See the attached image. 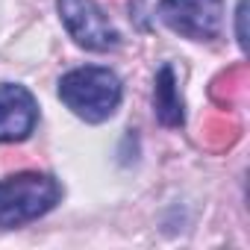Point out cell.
Here are the masks:
<instances>
[{
	"mask_svg": "<svg viewBox=\"0 0 250 250\" xmlns=\"http://www.w3.org/2000/svg\"><path fill=\"white\" fill-rule=\"evenodd\" d=\"M65 197L62 183L44 171H18L0 180V229L27 227L53 212Z\"/></svg>",
	"mask_w": 250,
	"mask_h": 250,
	"instance_id": "cell-2",
	"label": "cell"
},
{
	"mask_svg": "<svg viewBox=\"0 0 250 250\" xmlns=\"http://www.w3.org/2000/svg\"><path fill=\"white\" fill-rule=\"evenodd\" d=\"M153 115L168 130H177L186 124V103L180 94L174 65H162L153 77Z\"/></svg>",
	"mask_w": 250,
	"mask_h": 250,
	"instance_id": "cell-6",
	"label": "cell"
},
{
	"mask_svg": "<svg viewBox=\"0 0 250 250\" xmlns=\"http://www.w3.org/2000/svg\"><path fill=\"white\" fill-rule=\"evenodd\" d=\"M39 127V100L21 83H0V145L27 142Z\"/></svg>",
	"mask_w": 250,
	"mask_h": 250,
	"instance_id": "cell-5",
	"label": "cell"
},
{
	"mask_svg": "<svg viewBox=\"0 0 250 250\" xmlns=\"http://www.w3.org/2000/svg\"><path fill=\"white\" fill-rule=\"evenodd\" d=\"M224 0H159L156 18L188 42H215L224 33Z\"/></svg>",
	"mask_w": 250,
	"mask_h": 250,
	"instance_id": "cell-4",
	"label": "cell"
},
{
	"mask_svg": "<svg viewBox=\"0 0 250 250\" xmlns=\"http://www.w3.org/2000/svg\"><path fill=\"white\" fill-rule=\"evenodd\" d=\"M244 6H247V0H238V6H235V39H238V47L241 50L247 47V36H244Z\"/></svg>",
	"mask_w": 250,
	"mask_h": 250,
	"instance_id": "cell-7",
	"label": "cell"
},
{
	"mask_svg": "<svg viewBox=\"0 0 250 250\" xmlns=\"http://www.w3.org/2000/svg\"><path fill=\"white\" fill-rule=\"evenodd\" d=\"M59 100L85 124H103L109 121L121 100H124V83L112 68L103 65H83L71 68L56 83Z\"/></svg>",
	"mask_w": 250,
	"mask_h": 250,
	"instance_id": "cell-1",
	"label": "cell"
},
{
	"mask_svg": "<svg viewBox=\"0 0 250 250\" xmlns=\"http://www.w3.org/2000/svg\"><path fill=\"white\" fill-rule=\"evenodd\" d=\"M56 12L77 47L91 53H109L121 44V33L97 0H56Z\"/></svg>",
	"mask_w": 250,
	"mask_h": 250,
	"instance_id": "cell-3",
	"label": "cell"
}]
</instances>
